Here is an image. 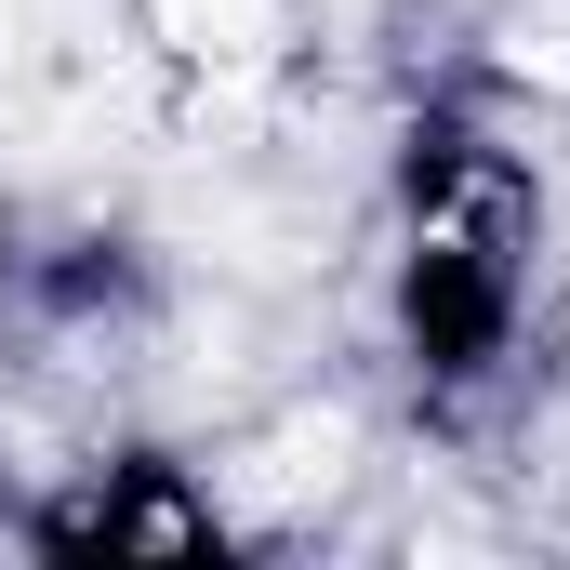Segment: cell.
<instances>
[{"instance_id":"6da1fadb","label":"cell","mask_w":570,"mask_h":570,"mask_svg":"<svg viewBox=\"0 0 570 570\" xmlns=\"http://www.w3.org/2000/svg\"><path fill=\"white\" fill-rule=\"evenodd\" d=\"M173 53H213V67H253L279 53V0H146Z\"/></svg>"}]
</instances>
